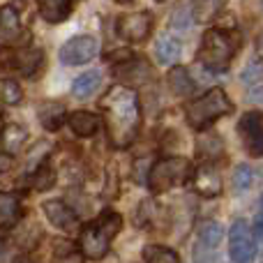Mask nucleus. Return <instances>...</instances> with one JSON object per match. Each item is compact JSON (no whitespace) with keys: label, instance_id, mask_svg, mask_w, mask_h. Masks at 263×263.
Wrapping results in <instances>:
<instances>
[{"label":"nucleus","instance_id":"obj_1","mask_svg":"<svg viewBox=\"0 0 263 263\" xmlns=\"http://www.w3.org/2000/svg\"><path fill=\"white\" fill-rule=\"evenodd\" d=\"M100 111L104 116L111 145L127 148L134 143L141 127V102L136 90H132L127 86L109 88L100 100Z\"/></svg>","mask_w":263,"mask_h":263},{"label":"nucleus","instance_id":"obj_2","mask_svg":"<svg viewBox=\"0 0 263 263\" xmlns=\"http://www.w3.org/2000/svg\"><path fill=\"white\" fill-rule=\"evenodd\" d=\"M242 44V37L238 32L236 26H215L210 30L203 32L201 37V46L199 53H196V60L203 65L205 69L215 74H222L229 69L233 55L238 53Z\"/></svg>","mask_w":263,"mask_h":263},{"label":"nucleus","instance_id":"obj_3","mask_svg":"<svg viewBox=\"0 0 263 263\" xmlns=\"http://www.w3.org/2000/svg\"><path fill=\"white\" fill-rule=\"evenodd\" d=\"M123 227V217L118 213H104L95 222L86 224L79 233V252L88 259H102L109 254L111 242Z\"/></svg>","mask_w":263,"mask_h":263},{"label":"nucleus","instance_id":"obj_4","mask_svg":"<svg viewBox=\"0 0 263 263\" xmlns=\"http://www.w3.org/2000/svg\"><path fill=\"white\" fill-rule=\"evenodd\" d=\"M233 111V104L229 100V95L222 90V88H210L205 95H201L199 100L190 102L187 104V123L194 129H205L219 120L222 116H229Z\"/></svg>","mask_w":263,"mask_h":263},{"label":"nucleus","instance_id":"obj_5","mask_svg":"<svg viewBox=\"0 0 263 263\" xmlns=\"http://www.w3.org/2000/svg\"><path fill=\"white\" fill-rule=\"evenodd\" d=\"M192 162L185 157H166V159H159L150 166L148 171V185L153 194H164L168 192L171 187H178L182 182H187L192 178Z\"/></svg>","mask_w":263,"mask_h":263},{"label":"nucleus","instance_id":"obj_6","mask_svg":"<svg viewBox=\"0 0 263 263\" xmlns=\"http://www.w3.org/2000/svg\"><path fill=\"white\" fill-rule=\"evenodd\" d=\"M60 63L67 67H77V65H86L92 58L100 55V42L92 35H77L69 37L58 51Z\"/></svg>","mask_w":263,"mask_h":263},{"label":"nucleus","instance_id":"obj_7","mask_svg":"<svg viewBox=\"0 0 263 263\" xmlns=\"http://www.w3.org/2000/svg\"><path fill=\"white\" fill-rule=\"evenodd\" d=\"M116 32L123 42L141 44L153 32V14L150 12H127L116 18Z\"/></svg>","mask_w":263,"mask_h":263},{"label":"nucleus","instance_id":"obj_8","mask_svg":"<svg viewBox=\"0 0 263 263\" xmlns=\"http://www.w3.org/2000/svg\"><path fill=\"white\" fill-rule=\"evenodd\" d=\"M229 254H231L233 263H252L256 254L254 240H252V233L247 229V222L238 219L233 222L231 231H229Z\"/></svg>","mask_w":263,"mask_h":263},{"label":"nucleus","instance_id":"obj_9","mask_svg":"<svg viewBox=\"0 0 263 263\" xmlns=\"http://www.w3.org/2000/svg\"><path fill=\"white\" fill-rule=\"evenodd\" d=\"M238 132H240L242 145L252 157H261L263 155V118L259 111H247L238 123Z\"/></svg>","mask_w":263,"mask_h":263},{"label":"nucleus","instance_id":"obj_10","mask_svg":"<svg viewBox=\"0 0 263 263\" xmlns=\"http://www.w3.org/2000/svg\"><path fill=\"white\" fill-rule=\"evenodd\" d=\"M190 180H192V185H194V192L201 196L213 199V196L222 194V176H219L217 166L210 162H205V164H201L199 168H194Z\"/></svg>","mask_w":263,"mask_h":263},{"label":"nucleus","instance_id":"obj_11","mask_svg":"<svg viewBox=\"0 0 263 263\" xmlns=\"http://www.w3.org/2000/svg\"><path fill=\"white\" fill-rule=\"evenodd\" d=\"M21 40V21H18V9L14 5L0 7V49L14 46Z\"/></svg>","mask_w":263,"mask_h":263},{"label":"nucleus","instance_id":"obj_12","mask_svg":"<svg viewBox=\"0 0 263 263\" xmlns=\"http://www.w3.org/2000/svg\"><path fill=\"white\" fill-rule=\"evenodd\" d=\"M114 74L123 81H136L143 83L153 79V67L143 58H132L127 55L125 60H118V67H114Z\"/></svg>","mask_w":263,"mask_h":263},{"label":"nucleus","instance_id":"obj_13","mask_svg":"<svg viewBox=\"0 0 263 263\" xmlns=\"http://www.w3.org/2000/svg\"><path fill=\"white\" fill-rule=\"evenodd\" d=\"M42 210H44L46 219H49V222L53 224L55 229H63V231H67V229H72L74 224H77V215H74L72 210H69L67 205H65L63 201H58V199L46 201V203L42 205Z\"/></svg>","mask_w":263,"mask_h":263},{"label":"nucleus","instance_id":"obj_14","mask_svg":"<svg viewBox=\"0 0 263 263\" xmlns=\"http://www.w3.org/2000/svg\"><path fill=\"white\" fill-rule=\"evenodd\" d=\"M67 123L77 136L88 139V136L97 134V129H100V125H102V118L95 114H90V111H74V114L67 118Z\"/></svg>","mask_w":263,"mask_h":263},{"label":"nucleus","instance_id":"obj_15","mask_svg":"<svg viewBox=\"0 0 263 263\" xmlns=\"http://www.w3.org/2000/svg\"><path fill=\"white\" fill-rule=\"evenodd\" d=\"M14 63H16V69L23 74V77L30 79V77H35L42 67H44L46 55H44V51L42 49H23V51H18L16 53Z\"/></svg>","mask_w":263,"mask_h":263},{"label":"nucleus","instance_id":"obj_16","mask_svg":"<svg viewBox=\"0 0 263 263\" xmlns=\"http://www.w3.org/2000/svg\"><path fill=\"white\" fill-rule=\"evenodd\" d=\"M155 53H157V60L164 65H176L180 60L182 53V44L178 37H173L171 32H164L159 35V40L155 42Z\"/></svg>","mask_w":263,"mask_h":263},{"label":"nucleus","instance_id":"obj_17","mask_svg":"<svg viewBox=\"0 0 263 263\" xmlns=\"http://www.w3.org/2000/svg\"><path fill=\"white\" fill-rule=\"evenodd\" d=\"M21 219V199L14 192H0V229H9Z\"/></svg>","mask_w":263,"mask_h":263},{"label":"nucleus","instance_id":"obj_18","mask_svg":"<svg viewBox=\"0 0 263 263\" xmlns=\"http://www.w3.org/2000/svg\"><path fill=\"white\" fill-rule=\"evenodd\" d=\"M37 7L46 23H63L72 14V0H37Z\"/></svg>","mask_w":263,"mask_h":263},{"label":"nucleus","instance_id":"obj_19","mask_svg":"<svg viewBox=\"0 0 263 263\" xmlns=\"http://www.w3.org/2000/svg\"><path fill=\"white\" fill-rule=\"evenodd\" d=\"M0 139H3V148L7 155H16L18 150L23 148V143H26L28 139V129L23 127V125H7V127L0 129Z\"/></svg>","mask_w":263,"mask_h":263},{"label":"nucleus","instance_id":"obj_20","mask_svg":"<svg viewBox=\"0 0 263 263\" xmlns=\"http://www.w3.org/2000/svg\"><path fill=\"white\" fill-rule=\"evenodd\" d=\"M166 79H168V88H171L173 95H178V97H187L194 90V81H192L190 72H187L182 65H173V67L168 69Z\"/></svg>","mask_w":263,"mask_h":263},{"label":"nucleus","instance_id":"obj_21","mask_svg":"<svg viewBox=\"0 0 263 263\" xmlns=\"http://www.w3.org/2000/svg\"><path fill=\"white\" fill-rule=\"evenodd\" d=\"M37 118H40L42 127L53 132V129H58L60 125H63L65 106L60 104V102H44V104H40V109H37Z\"/></svg>","mask_w":263,"mask_h":263},{"label":"nucleus","instance_id":"obj_22","mask_svg":"<svg viewBox=\"0 0 263 263\" xmlns=\"http://www.w3.org/2000/svg\"><path fill=\"white\" fill-rule=\"evenodd\" d=\"M196 21V3L194 0H180L171 12V26L176 30H187Z\"/></svg>","mask_w":263,"mask_h":263},{"label":"nucleus","instance_id":"obj_23","mask_svg":"<svg viewBox=\"0 0 263 263\" xmlns=\"http://www.w3.org/2000/svg\"><path fill=\"white\" fill-rule=\"evenodd\" d=\"M196 155L201 159H208V162H215L217 157L224 155V143L217 134H201L199 141H196Z\"/></svg>","mask_w":263,"mask_h":263},{"label":"nucleus","instance_id":"obj_24","mask_svg":"<svg viewBox=\"0 0 263 263\" xmlns=\"http://www.w3.org/2000/svg\"><path fill=\"white\" fill-rule=\"evenodd\" d=\"M100 81H102V74L95 72V69L81 74V77H77L72 83V95L79 97V100H86V97L95 95V90L100 88Z\"/></svg>","mask_w":263,"mask_h":263},{"label":"nucleus","instance_id":"obj_25","mask_svg":"<svg viewBox=\"0 0 263 263\" xmlns=\"http://www.w3.org/2000/svg\"><path fill=\"white\" fill-rule=\"evenodd\" d=\"M240 79L247 86V90L254 95V100H259V95H261V63L259 60H254V63L247 65Z\"/></svg>","mask_w":263,"mask_h":263},{"label":"nucleus","instance_id":"obj_26","mask_svg":"<svg viewBox=\"0 0 263 263\" xmlns=\"http://www.w3.org/2000/svg\"><path fill=\"white\" fill-rule=\"evenodd\" d=\"M145 263H180V256L168 247H159V245H150L143 250Z\"/></svg>","mask_w":263,"mask_h":263},{"label":"nucleus","instance_id":"obj_27","mask_svg":"<svg viewBox=\"0 0 263 263\" xmlns=\"http://www.w3.org/2000/svg\"><path fill=\"white\" fill-rule=\"evenodd\" d=\"M23 100V90L12 79H0V102L7 106H16Z\"/></svg>","mask_w":263,"mask_h":263},{"label":"nucleus","instance_id":"obj_28","mask_svg":"<svg viewBox=\"0 0 263 263\" xmlns=\"http://www.w3.org/2000/svg\"><path fill=\"white\" fill-rule=\"evenodd\" d=\"M49 153H51V143H49V141H40L37 145H32L30 153H28V157H26V171L32 173L35 168H40L42 164H44V159H46V155H49Z\"/></svg>","mask_w":263,"mask_h":263},{"label":"nucleus","instance_id":"obj_29","mask_svg":"<svg viewBox=\"0 0 263 263\" xmlns=\"http://www.w3.org/2000/svg\"><path fill=\"white\" fill-rule=\"evenodd\" d=\"M30 176H32V187H35L37 192H46V190H51V187L55 185V173H53V168H51V166H44V164H42L40 168H35Z\"/></svg>","mask_w":263,"mask_h":263},{"label":"nucleus","instance_id":"obj_30","mask_svg":"<svg viewBox=\"0 0 263 263\" xmlns=\"http://www.w3.org/2000/svg\"><path fill=\"white\" fill-rule=\"evenodd\" d=\"M51 263H83V256H81V252H79L77 247L63 242V245H55Z\"/></svg>","mask_w":263,"mask_h":263},{"label":"nucleus","instance_id":"obj_31","mask_svg":"<svg viewBox=\"0 0 263 263\" xmlns=\"http://www.w3.org/2000/svg\"><path fill=\"white\" fill-rule=\"evenodd\" d=\"M222 236H224V229L219 227L217 222H208L203 229H201V242L208 247H215L222 242Z\"/></svg>","mask_w":263,"mask_h":263},{"label":"nucleus","instance_id":"obj_32","mask_svg":"<svg viewBox=\"0 0 263 263\" xmlns=\"http://www.w3.org/2000/svg\"><path fill=\"white\" fill-rule=\"evenodd\" d=\"M252 185V168L247 164H238L236 171H233V190L245 192Z\"/></svg>","mask_w":263,"mask_h":263},{"label":"nucleus","instance_id":"obj_33","mask_svg":"<svg viewBox=\"0 0 263 263\" xmlns=\"http://www.w3.org/2000/svg\"><path fill=\"white\" fill-rule=\"evenodd\" d=\"M9 166H12V155L0 153V173H5Z\"/></svg>","mask_w":263,"mask_h":263},{"label":"nucleus","instance_id":"obj_34","mask_svg":"<svg viewBox=\"0 0 263 263\" xmlns=\"http://www.w3.org/2000/svg\"><path fill=\"white\" fill-rule=\"evenodd\" d=\"M12 256H9V250H7V242L0 240V263H9Z\"/></svg>","mask_w":263,"mask_h":263},{"label":"nucleus","instance_id":"obj_35","mask_svg":"<svg viewBox=\"0 0 263 263\" xmlns=\"http://www.w3.org/2000/svg\"><path fill=\"white\" fill-rule=\"evenodd\" d=\"M261 236H263V224H261V217H256V222H254V238L259 240Z\"/></svg>","mask_w":263,"mask_h":263},{"label":"nucleus","instance_id":"obj_36","mask_svg":"<svg viewBox=\"0 0 263 263\" xmlns=\"http://www.w3.org/2000/svg\"><path fill=\"white\" fill-rule=\"evenodd\" d=\"M118 3H132V0H118Z\"/></svg>","mask_w":263,"mask_h":263},{"label":"nucleus","instance_id":"obj_37","mask_svg":"<svg viewBox=\"0 0 263 263\" xmlns=\"http://www.w3.org/2000/svg\"><path fill=\"white\" fill-rule=\"evenodd\" d=\"M155 3H164V0H155Z\"/></svg>","mask_w":263,"mask_h":263},{"label":"nucleus","instance_id":"obj_38","mask_svg":"<svg viewBox=\"0 0 263 263\" xmlns=\"http://www.w3.org/2000/svg\"><path fill=\"white\" fill-rule=\"evenodd\" d=\"M0 129H3V125H0Z\"/></svg>","mask_w":263,"mask_h":263},{"label":"nucleus","instance_id":"obj_39","mask_svg":"<svg viewBox=\"0 0 263 263\" xmlns=\"http://www.w3.org/2000/svg\"><path fill=\"white\" fill-rule=\"evenodd\" d=\"M21 263H26V261H21Z\"/></svg>","mask_w":263,"mask_h":263}]
</instances>
